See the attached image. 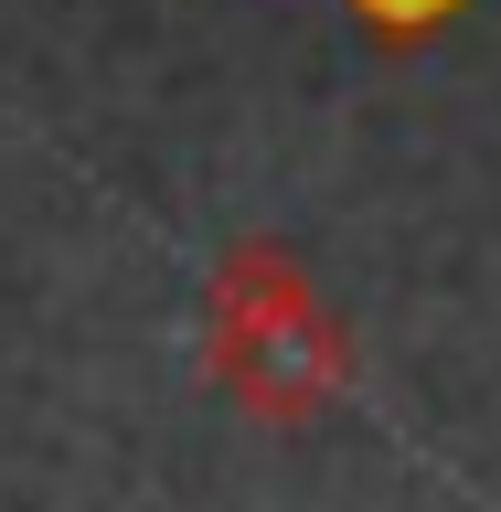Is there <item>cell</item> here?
Returning a JSON list of instances; mask_svg holds the SVG:
<instances>
[{
	"label": "cell",
	"mask_w": 501,
	"mask_h": 512,
	"mask_svg": "<svg viewBox=\"0 0 501 512\" xmlns=\"http://www.w3.org/2000/svg\"><path fill=\"white\" fill-rule=\"evenodd\" d=\"M352 11H363L374 32H427V22H448L459 0H352Z\"/></svg>",
	"instance_id": "cell-2"
},
{
	"label": "cell",
	"mask_w": 501,
	"mask_h": 512,
	"mask_svg": "<svg viewBox=\"0 0 501 512\" xmlns=\"http://www.w3.org/2000/svg\"><path fill=\"white\" fill-rule=\"evenodd\" d=\"M214 342H224V374L267 395V406H310L331 384V331H320L310 288L288 278V256H235L214 288Z\"/></svg>",
	"instance_id": "cell-1"
}]
</instances>
